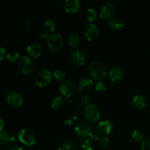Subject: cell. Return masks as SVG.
<instances>
[{
  "label": "cell",
  "instance_id": "cb8c5ba5",
  "mask_svg": "<svg viewBox=\"0 0 150 150\" xmlns=\"http://www.w3.org/2000/svg\"><path fill=\"white\" fill-rule=\"evenodd\" d=\"M42 27L46 32H53L56 28V23L54 21L48 19L44 21Z\"/></svg>",
  "mask_w": 150,
  "mask_h": 150
},
{
  "label": "cell",
  "instance_id": "603a6c76",
  "mask_svg": "<svg viewBox=\"0 0 150 150\" xmlns=\"http://www.w3.org/2000/svg\"><path fill=\"white\" fill-rule=\"evenodd\" d=\"M57 150H77L76 144L71 141H65L59 146Z\"/></svg>",
  "mask_w": 150,
  "mask_h": 150
},
{
  "label": "cell",
  "instance_id": "e575fe53",
  "mask_svg": "<svg viewBox=\"0 0 150 150\" xmlns=\"http://www.w3.org/2000/svg\"><path fill=\"white\" fill-rule=\"evenodd\" d=\"M11 150H23V148H22L21 146H18V145H16V146H13V147L11 149Z\"/></svg>",
  "mask_w": 150,
  "mask_h": 150
},
{
  "label": "cell",
  "instance_id": "e0dca14e",
  "mask_svg": "<svg viewBox=\"0 0 150 150\" xmlns=\"http://www.w3.org/2000/svg\"><path fill=\"white\" fill-rule=\"evenodd\" d=\"M71 103L70 100L64 98L62 97L57 96L51 100V108L54 110H59L64 105H69Z\"/></svg>",
  "mask_w": 150,
  "mask_h": 150
},
{
  "label": "cell",
  "instance_id": "83f0119b",
  "mask_svg": "<svg viewBox=\"0 0 150 150\" xmlns=\"http://www.w3.org/2000/svg\"><path fill=\"white\" fill-rule=\"evenodd\" d=\"M53 76L57 79V81H64V79L66 77V73L62 69H59V70H55L53 73Z\"/></svg>",
  "mask_w": 150,
  "mask_h": 150
},
{
  "label": "cell",
  "instance_id": "f546056e",
  "mask_svg": "<svg viewBox=\"0 0 150 150\" xmlns=\"http://www.w3.org/2000/svg\"><path fill=\"white\" fill-rule=\"evenodd\" d=\"M97 17V12L94 8H89L86 11V18L89 21H93Z\"/></svg>",
  "mask_w": 150,
  "mask_h": 150
},
{
  "label": "cell",
  "instance_id": "1f68e13d",
  "mask_svg": "<svg viewBox=\"0 0 150 150\" xmlns=\"http://www.w3.org/2000/svg\"><path fill=\"white\" fill-rule=\"evenodd\" d=\"M107 86L104 82L99 81L95 85V90L99 93H104L106 91Z\"/></svg>",
  "mask_w": 150,
  "mask_h": 150
},
{
  "label": "cell",
  "instance_id": "ba28073f",
  "mask_svg": "<svg viewBox=\"0 0 150 150\" xmlns=\"http://www.w3.org/2000/svg\"><path fill=\"white\" fill-rule=\"evenodd\" d=\"M84 116L89 121L96 122L100 117V110L98 105L89 104L85 106Z\"/></svg>",
  "mask_w": 150,
  "mask_h": 150
},
{
  "label": "cell",
  "instance_id": "d590c367",
  "mask_svg": "<svg viewBox=\"0 0 150 150\" xmlns=\"http://www.w3.org/2000/svg\"><path fill=\"white\" fill-rule=\"evenodd\" d=\"M115 82H111V83H110V86H111V88H113V87H114V86H115Z\"/></svg>",
  "mask_w": 150,
  "mask_h": 150
},
{
  "label": "cell",
  "instance_id": "f1b7e54d",
  "mask_svg": "<svg viewBox=\"0 0 150 150\" xmlns=\"http://www.w3.org/2000/svg\"><path fill=\"white\" fill-rule=\"evenodd\" d=\"M82 149L83 150H94L95 144L90 139H86L82 143Z\"/></svg>",
  "mask_w": 150,
  "mask_h": 150
},
{
  "label": "cell",
  "instance_id": "3957f363",
  "mask_svg": "<svg viewBox=\"0 0 150 150\" xmlns=\"http://www.w3.org/2000/svg\"><path fill=\"white\" fill-rule=\"evenodd\" d=\"M88 72L92 79L101 80L106 76V68L101 62L92 61L88 66Z\"/></svg>",
  "mask_w": 150,
  "mask_h": 150
},
{
  "label": "cell",
  "instance_id": "8fae6325",
  "mask_svg": "<svg viewBox=\"0 0 150 150\" xmlns=\"http://www.w3.org/2000/svg\"><path fill=\"white\" fill-rule=\"evenodd\" d=\"M70 57L73 64L77 66L84 65L86 62V54L81 50L76 49L73 51L70 54Z\"/></svg>",
  "mask_w": 150,
  "mask_h": 150
},
{
  "label": "cell",
  "instance_id": "44dd1931",
  "mask_svg": "<svg viewBox=\"0 0 150 150\" xmlns=\"http://www.w3.org/2000/svg\"><path fill=\"white\" fill-rule=\"evenodd\" d=\"M110 27L114 30H120L124 26V22L119 18H114L108 23Z\"/></svg>",
  "mask_w": 150,
  "mask_h": 150
},
{
  "label": "cell",
  "instance_id": "ac0fdd59",
  "mask_svg": "<svg viewBox=\"0 0 150 150\" xmlns=\"http://www.w3.org/2000/svg\"><path fill=\"white\" fill-rule=\"evenodd\" d=\"M16 140L15 136L10 131H4L0 135V143L4 146H9Z\"/></svg>",
  "mask_w": 150,
  "mask_h": 150
},
{
  "label": "cell",
  "instance_id": "d6986e66",
  "mask_svg": "<svg viewBox=\"0 0 150 150\" xmlns=\"http://www.w3.org/2000/svg\"><path fill=\"white\" fill-rule=\"evenodd\" d=\"M26 53L29 57L37 58L42 54V47L38 43L30 44L26 48Z\"/></svg>",
  "mask_w": 150,
  "mask_h": 150
},
{
  "label": "cell",
  "instance_id": "4dcf8cb0",
  "mask_svg": "<svg viewBox=\"0 0 150 150\" xmlns=\"http://www.w3.org/2000/svg\"><path fill=\"white\" fill-rule=\"evenodd\" d=\"M110 144V140L106 136H103L99 141V146L101 149H106Z\"/></svg>",
  "mask_w": 150,
  "mask_h": 150
},
{
  "label": "cell",
  "instance_id": "5b68a950",
  "mask_svg": "<svg viewBox=\"0 0 150 150\" xmlns=\"http://www.w3.org/2000/svg\"><path fill=\"white\" fill-rule=\"evenodd\" d=\"M59 92L65 98H70L76 91V85L73 80L66 79L60 83L59 86Z\"/></svg>",
  "mask_w": 150,
  "mask_h": 150
},
{
  "label": "cell",
  "instance_id": "9c48e42d",
  "mask_svg": "<svg viewBox=\"0 0 150 150\" xmlns=\"http://www.w3.org/2000/svg\"><path fill=\"white\" fill-rule=\"evenodd\" d=\"M115 13V7L111 3H106L100 7V17L103 20H111Z\"/></svg>",
  "mask_w": 150,
  "mask_h": 150
},
{
  "label": "cell",
  "instance_id": "8d00e7d4",
  "mask_svg": "<svg viewBox=\"0 0 150 150\" xmlns=\"http://www.w3.org/2000/svg\"><path fill=\"white\" fill-rule=\"evenodd\" d=\"M1 150H7L6 149H1Z\"/></svg>",
  "mask_w": 150,
  "mask_h": 150
},
{
  "label": "cell",
  "instance_id": "5bb4252c",
  "mask_svg": "<svg viewBox=\"0 0 150 150\" xmlns=\"http://www.w3.org/2000/svg\"><path fill=\"white\" fill-rule=\"evenodd\" d=\"M94 86V82L92 79L89 78H83L79 81L78 83V88L79 90L83 93H86V92H90Z\"/></svg>",
  "mask_w": 150,
  "mask_h": 150
},
{
  "label": "cell",
  "instance_id": "d4e9b609",
  "mask_svg": "<svg viewBox=\"0 0 150 150\" xmlns=\"http://www.w3.org/2000/svg\"><path fill=\"white\" fill-rule=\"evenodd\" d=\"M132 138L134 141L137 142H143L144 140V133L142 131V130H136L133 131V134H132Z\"/></svg>",
  "mask_w": 150,
  "mask_h": 150
},
{
  "label": "cell",
  "instance_id": "836d02e7",
  "mask_svg": "<svg viewBox=\"0 0 150 150\" xmlns=\"http://www.w3.org/2000/svg\"><path fill=\"white\" fill-rule=\"evenodd\" d=\"M5 53H6L5 49H4L3 47H1V48H0V54H1V55H0V61L3 60L4 56H5Z\"/></svg>",
  "mask_w": 150,
  "mask_h": 150
},
{
  "label": "cell",
  "instance_id": "52a82bcc",
  "mask_svg": "<svg viewBox=\"0 0 150 150\" xmlns=\"http://www.w3.org/2000/svg\"><path fill=\"white\" fill-rule=\"evenodd\" d=\"M51 79H52V74L50 70H47V69H43L37 73L35 78V81L38 86H40V87H45L47 85L49 84Z\"/></svg>",
  "mask_w": 150,
  "mask_h": 150
},
{
  "label": "cell",
  "instance_id": "7a4b0ae2",
  "mask_svg": "<svg viewBox=\"0 0 150 150\" xmlns=\"http://www.w3.org/2000/svg\"><path fill=\"white\" fill-rule=\"evenodd\" d=\"M40 38H45L48 48L53 51L58 52L61 51L63 47V40L61 35L58 33H51L48 35L46 32H40Z\"/></svg>",
  "mask_w": 150,
  "mask_h": 150
},
{
  "label": "cell",
  "instance_id": "4316f807",
  "mask_svg": "<svg viewBox=\"0 0 150 150\" xmlns=\"http://www.w3.org/2000/svg\"><path fill=\"white\" fill-rule=\"evenodd\" d=\"M91 103V98L88 95H83V96L81 97L77 101V104L79 106H83V105H88Z\"/></svg>",
  "mask_w": 150,
  "mask_h": 150
},
{
  "label": "cell",
  "instance_id": "7402d4cb",
  "mask_svg": "<svg viewBox=\"0 0 150 150\" xmlns=\"http://www.w3.org/2000/svg\"><path fill=\"white\" fill-rule=\"evenodd\" d=\"M79 43H80V38H79V35L77 34L71 33L69 35L68 44L70 46L73 47V48H76V47L79 46Z\"/></svg>",
  "mask_w": 150,
  "mask_h": 150
},
{
  "label": "cell",
  "instance_id": "9a60e30c",
  "mask_svg": "<svg viewBox=\"0 0 150 150\" xmlns=\"http://www.w3.org/2000/svg\"><path fill=\"white\" fill-rule=\"evenodd\" d=\"M64 8L67 13H77L80 10L81 4L78 0H66L64 2Z\"/></svg>",
  "mask_w": 150,
  "mask_h": 150
},
{
  "label": "cell",
  "instance_id": "6da1fadb",
  "mask_svg": "<svg viewBox=\"0 0 150 150\" xmlns=\"http://www.w3.org/2000/svg\"><path fill=\"white\" fill-rule=\"evenodd\" d=\"M75 131L78 136L81 138L91 137L95 141L100 140L99 135L94 131L92 125L86 122H79L75 126Z\"/></svg>",
  "mask_w": 150,
  "mask_h": 150
},
{
  "label": "cell",
  "instance_id": "d6a6232c",
  "mask_svg": "<svg viewBox=\"0 0 150 150\" xmlns=\"http://www.w3.org/2000/svg\"><path fill=\"white\" fill-rule=\"evenodd\" d=\"M142 150H150V138H146L142 142Z\"/></svg>",
  "mask_w": 150,
  "mask_h": 150
},
{
  "label": "cell",
  "instance_id": "30bf717a",
  "mask_svg": "<svg viewBox=\"0 0 150 150\" xmlns=\"http://www.w3.org/2000/svg\"><path fill=\"white\" fill-rule=\"evenodd\" d=\"M100 35V31L97 26L93 23H89L85 26L83 29V35L86 40L89 41L94 40L96 39Z\"/></svg>",
  "mask_w": 150,
  "mask_h": 150
},
{
  "label": "cell",
  "instance_id": "4fadbf2b",
  "mask_svg": "<svg viewBox=\"0 0 150 150\" xmlns=\"http://www.w3.org/2000/svg\"><path fill=\"white\" fill-rule=\"evenodd\" d=\"M114 126L110 120H105L100 122L97 125V130L103 135H108L112 132Z\"/></svg>",
  "mask_w": 150,
  "mask_h": 150
},
{
  "label": "cell",
  "instance_id": "7c38bea8",
  "mask_svg": "<svg viewBox=\"0 0 150 150\" xmlns=\"http://www.w3.org/2000/svg\"><path fill=\"white\" fill-rule=\"evenodd\" d=\"M7 102L13 108H19L23 103V100L20 94L16 92H10L7 96Z\"/></svg>",
  "mask_w": 150,
  "mask_h": 150
},
{
  "label": "cell",
  "instance_id": "2e32d148",
  "mask_svg": "<svg viewBox=\"0 0 150 150\" xmlns=\"http://www.w3.org/2000/svg\"><path fill=\"white\" fill-rule=\"evenodd\" d=\"M124 76V71L122 68L119 66H114L110 70L109 78L112 82H117L121 80Z\"/></svg>",
  "mask_w": 150,
  "mask_h": 150
},
{
  "label": "cell",
  "instance_id": "484cf974",
  "mask_svg": "<svg viewBox=\"0 0 150 150\" xmlns=\"http://www.w3.org/2000/svg\"><path fill=\"white\" fill-rule=\"evenodd\" d=\"M6 58H7V61L12 63L16 62L18 59H19V54L14 51H10L9 53H7V56H6Z\"/></svg>",
  "mask_w": 150,
  "mask_h": 150
},
{
  "label": "cell",
  "instance_id": "ffe728a7",
  "mask_svg": "<svg viewBox=\"0 0 150 150\" xmlns=\"http://www.w3.org/2000/svg\"><path fill=\"white\" fill-rule=\"evenodd\" d=\"M133 104L138 109H143L147 105V100L143 95H136L133 98Z\"/></svg>",
  "mask_w": 150,
  "mask_h": 150
},
{
  "label": "cell",
  "instance_id": "277c9868",
  "mask_svg": "<svg viewBox=\"0 0 150 150\" xmlns=\"http://www.w3.org/2000/svg\"><path fill=\"white\" fill-rule=\"evenodd\" d=\"M18 140L27 146H32L36 144L37 138L35 133L29 128H23L18 135Z\"/></svg>",
  "mask_w": 150,
  "mask_h": 150
},
{
  "label": "cell",
  "instance_id": "8992f818",
  "mask_svg": "<svg viewBox=\"0 0 150 150\" xmlns=\"http://www.w3.org/2000/svg\"><path fill=\"white\" fill-rule=\"evenodd\" d=\"M18 68L23 75H29L33 72L35 64L29 57L23 56L20 58L18 62Z\"/></svg>",
  "mask_w": 150,
  "mask_h": 150
}]
</instances>
